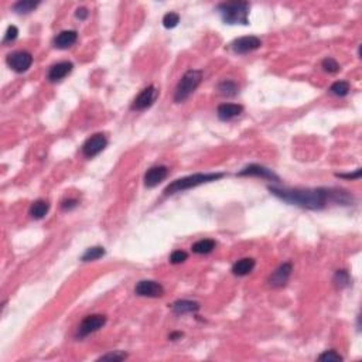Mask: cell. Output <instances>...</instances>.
I'll return each instance as SVG.
<instances>
[{
  "mask_svg": "<svg viewBox=\"0 0 362 362\" xmlns=\"http://www.w3.org/2000/svg\"><path fill=\"white\" fill-rule=\"evenodd\" d=\"M269 191L287 204L296 205L304 210H323L328 201L333 198L335 203L348 205L351 197L347 192L335 191L327 188H277L269 187Z\"/></svg>",
  "mask_w": 362,
  "mask_h": 362,
  "instance_id": "cell-1",
  "label": "cell"
},
{
  "mask_svg": "<svg viewBox=\"0 0 362 362\" xmlns=\"http://www.w3.org/2000/svg\"><path fill=\"white\" fill-rule=\"evenodd\" d=\"M222 177H224L222 173H205V174L204 173H197V174H191V176H187V177L178 178L164 188V195H173V194L185 191V190H191V188H195L198 185L211 183V181H215V180H219Z\"/></svg>",
  "mask_w": 362,
  "mask_h": 362,
  "instance_id": "cell-2",
  "label": "cell"
},
{
  "mask_svg": "<svg viewBox=\"0 0 362 362\" xmlns=\"http://www.w3.org/2000/svg\"><path fill=\"white\" fill-rule=\"evenodd\" d=\"M249 10L251 5L248 2H231V3H221L218 6V13L225 24H244L249 23Z\"/></svg>",
  "mask_w": 362,
  "mask_h": 362,
  "instance_id": "cell-3",
  "label": "cell"
},
{
  "mask_svg": "<svg viewBox=\"0 0 362 362\" xmlns=\"http://www.w3.org/2000/svg\"><path fill=\"white\" fill-rule=\"evenodd\" d=\"M203 79V72L198 69H190L187 71L184 75L181 76V79L178 82L176 94H174V101L177 103L184 102L185 99H188L190 95L195 89L198 88Z\"/></svg>",
  "mask_w": 362,
  "mask_h": 362,
  "instance_id": "cell-4",
  "label": "cell"
},
{
  "mask_svg": "<svg viewBox=\"0 0 362 362\" xmlns=\"http://www.w3.org/2000/svg\"><path fill=\"white\" fill-rule=\"evenodd\" d=\"M106 324V317L102 314H92L87 315L84 320L81 321V324L78 326L76 330V338H85L89 334L95 333L98 330H101Z\"/></svg>",
  "mask_w": 362,
  "mask_h": 362,
  "instance_id": "cell-5",
  "label": "cell"
},
{
  "mask_svg": "<svg viewBox=\"0 0 362 362\" xmlns=\"http://www.w3.org/2000/svg\"><path fill=\"white\" fill-rule=\"evenodd\" d=\"M106 146H108V139H106V136L102 135V133H98V135H94V136L89 137L88 140L82 144V154L88 158L95 157Z\"/></svg>",
  "mask_w": 362,
  "mask_h": 362,
  "instance_id": "cell-6",
  "label": "cell"
},
{
  "mask_svg": "<svg viewBox=\"0 0 362 362\" xmlns=\"http://www.w3.org/2000/svg\"><path fill=\"white\" fill-rule=\"evenodd\" d=\"M157 96H158L157 88L153 87V85H150V87L144 88L143 91L135 98V101H133V103H132L130 109L132 110L147 109V108H150L151 105L154 103V101L157 99Z\"/></svg>",
  "mask_w": 362,
  "mask_h": 362,
  "instance_id": "cell-7",
  "label": "cell"
},
{
  "mask_svg": "<svg viewBox=\"0 0 362 362\" xmlns=\"http://www.w3.org/2000/svg\"><path fill=\"white\" fill-rule=\"evenodd\" d=\"M7 64L16 72H26L33 64V57L27 51H16L7 57Z\"/></svg>",
  "mask_w": 362,
  "mask_h": 362,
  "instance_id": "cell-8",
  "label": "cell"
},
{
  "mask_svg": "<svg viewBox=\"0 0 362 362\" xmlns=\"http://www.w3.org/2000/svg\"><path fill=\"white\" fill-rule=\"evenodd\" d=\"M262 46V41L256 35H246V37H239L231 44V48L235 54H248L251 51H255Z\"/></svg>",
  "mask_w": 362,
  "mask_h": 362,
  "instance_id": "cell-9",
  "label": "cell"
},
{
  "mask_svg": "<svg viewBox=\"0 0 362 362\" xmlns=\"http://www.w3.org/2000/svg\"><path fill=\"white\" fill-rule=\"evenodd\" d=\"M238 176L239 177H260L265 178V180L274 181V183L280 181L279 176H276L273 171L263 167V166H259V164H249L248 167H245L244 170H240L238 173Z\"/></svg>",
  "mask_w": 362,
  "mask_h": 362,
  "instance_id": "cell-10",
  "label": "cell"
},
{
  "mask_svg": "<svg viewBox=\"0 0 362 362\" xmlns=\"http://www.w3.org/2000/svg\"><path fill=\"white\" fill-rule=\"evenodd\" d=\"M135 293L142 297H162L164 294V289L157 281L142 280L135 287Z\"/></svg>",
  "mask_w": 362,
  "mask_h": 362,
  "instance_id": "cell-11",
  "label": "cell"
},
{
  "mask_svg": "<svg viewBox=\"0 0 362 362\" xmlns=\"http://www.w3.org/2000/svg\"><path fill=\"white\" fill-rule=\"evenodd\" d=\"M292 270H293V266H292V263H283V265H280V266L277 267L276 270H274L273 273L269 276V285L272 287H283L286 286V283L289 281V279H290V274H292Z\"/></svg>",
  "mask_w": 362,
  "mask_h": 362,
  "instance_id": "cell-12",
  "label": "cell"
},
{
  "mask_svg": "<svg viewBox=\"0 0 362 362\" xmlns=\"http://www.w3.org/2000/svg\"><path fill=\"white\" fill-rule=\"evenodd\" d=\"M169 174V170L166 166H154L147 170V173L144 174V185L149 187V188H153L158 185L162 181H164V178L167 177Z\"/></svg>",
  "mask_w": 362,
  "mask_h": 362,
  "instance_id": "cell-13",
  "label": "cell"
},
{
  "mask_svg": "<svg viewBox=\"0 0 362 362\" xmlns=\"http://www.w3.org/2000/svg\"><path fill=\"white\" fill-rule=\"evenodd\" d=\"M72 68H74L72 62H68V61L58 62V64L53 65V67L50 68V71H48V79H50L51 82L61 81V79H64V78L72 71Z\"/></svg>",
  "mask_w": 362,
  "mask_h": 362,
  "instance_id": "cell-14",
  "label": "cell"
},
{
  "mask_svg": "<svg viewBox=\"0 0 362 362\" xmlns=\"http://www.w3.org/2000/svg\"><path fill=\"white\" fill-rule=\"evenodd\" d=\"M244 112V106L238 103H222L217 109V115L221 120H231L233 117L239 116Z\"/></svg>",
  "mask_w": 362,
  "mask_h": 362,
  "instance_id": "cell-15",
  "label": "cell"
},
{
  "mask_svg": "<svg viewBox=\"0 0 362 362\" xmlns=\"http://www.w3.org/2000/svg\"><path fill=\"white\" fill-rule=\"evenodd\" d=\"M78 40V33L75 30H65L61 31L60 34L54 38V46L60 50H65V48L72 47Z\"/></svg>",
  "mask_w": 362,
  "mask_h": 362,
  "instance_id": "cell-16",
  "label": "cell"
},
{
  "mask_svg": "<svg viewBox=\"0 0 362 362\" xmlns=\"http://www.w3.org/2000/svg\"><path fill=\"white\" fill-rule=\"evenodd\" d=\"M173 311L176 314H187V313H195L199 310V304L197 301L191 300H178L173 303Z\"/></svg>",
  "mask_w": 362,
  "mask_h": 362,
  "instance_id": "cell-17",
  "label": "cell"
},
{
  "mask_svg": "<svg viewBox=\"0 0 362 362\" xmlns=\"http://www.w3.org/2000/svg\"><path fill=\"white\" fill-rule=\"evenodd\" d=\"M256 266V262L252 258H245V259L238 260L232 266V273L235 276H246L252 272Z\"/></svg>",
  "mask_w": 362,
  "mask_h": 362,
  "instance_id": "cell-18",
  "label": "cell"
},
{
  "mask_svg": "<svg viewBox=\"0 0 362 362\" xmlns=\"http://www.w3.org/2000/svg\"><path fill=\"white\" fill-rule=\"evenodd\" d=\"M48 210H50L48 201H46V199H37L30 207V215H31V218L34 219H43L47 215Z\"/></svg>",
  "mask_w": 362,
  "mask_h": 362,
  "instance_id": "cell-19",
  "label": "cell"
},
{
  "mask_svg": "<svg viewBox=\"0 0 362 362\" xmlns=\"http://www.w3.org/2000/svg\"><path fill=\"white\" fill-rule=\"evenodd\" d=\"M192 252L198 253V255H207L211 253L215 249V240L212 239H201L198 242H195L192 245Z\"/></svg>",
  "mask_w": 362,
  "mask_h": 362,
  "instance_id": "cell-20",
  "label": "cell"
},
{
  "mask_svg": "<svg viewBox=\"0 0 362 362\" xmlns=\"http://www.w3.org/2000/svg\"><path fill=\"white\" fill-rule=\"evenodd\" d=\"M38 5L40 2H34V0H20L14 5L13 10L19 14H27L31 13Z\"/></svg>",
  "mask_w": 362,
  "mask_h": 362,
  "instance_id": "cell-21",
  "label": "cell"
},
{
  "mask_svg": "<svg viewBox=\"0 0 362 362\" xmlns=\"http://www.w3.org/2000/svg\"><path fill=\"white\" fill-rule=\"evenodd\" d=\"M218 92L222 96H235L238 94V85L233 81H222L218 84Z\"/></svg>",
  "mask_w": 362,
  "mask_h": 362,
  "instance_id": "cell-22",
  "label": "cell"
},
{
  "mask_svg": "<svg viewBox=\"0 0 362 362\" xmlns=\"http://www.w3.org/2000/svg\"><path fill=\"white\" fill-rule=\"evenodd\" d=\"M105 255V248L102 246H92L85 251V253L81 256L82 262H91V260H96L99 258H102Z\"/></svg>",
  "mask_w": 362,
  "mask_h": 362,
  "instance_id": "cell-23",
  "label": "cell"
},
{
  "mask_svg": "<svg viewBox=\"0 0 362 362\" xmlns=\"http://www.w3.org/2000/svg\"><path fill=\"white\" fill-rule=\"evenodd\" d=\"M330 92L335 96H345L349 92V82L347 81H337L331 85Z\"/></svg>",
  "mask_w": 362,
  "mask_h": 362,
  "instance_id": "cell-24",
  "label": "cell"
},
{
  "mask_svg": "<svg viewBox=\"0 0 362 362\" xmlns=\"http://www.w3.org/2000/svg\"><path fill=\"white\" fill-rule=\"evenodd\" d=\"M334 283H335V286L340 287V289L349 286V283H351V277H349L348 272H347V270H338V272H335Z\"/></svg>",
  "mask_w": 362,
  "mask_h": 362,
  "instance_id": "cell-25",
  "label": "cell"
},
{
  "mask_svg": "<svg viewBox=\"0 0 362 362\" xmlns=\"http://www.w3.org/2000/svg\"><path fill=\"white\" fill-rule=\"evenodd\" d=\"M180 23V16L174 12L164 14L163 17V26L166 28H174Z\"/></svg>",
  "mask_w": 362,
  "mask_h": 362,
  "instance_id": "cell-26",
  "label": "cell"
},
{
  "mask_svg": "<svg viewBox=\"0 0 362 362\" xmlns=\"http://www.w3.org/2000/svg\"><path fill=\"white\" fill-rule=\"evenodd\" d=\"M321 67L324 68L326 72H330V74H335V72L340 71V64L335 61L334 58H331V57H328V58H326V60H323Z\"/></svg>",
  "mask_w": 362,
  "mask_h": 362,
  "instance_id": "cell-27",
  "label": "cell"
},
{
  "mask_svg": "<svg viewBox=\"0 0 362 362\" xmlns=\"http://www.w3.org/2000/svg\"><path fill=\"white\" fill-rule=\"evenodd\" d=\"M188 258V255L184 251H174L170 255V262L173 265H178V263H183Z\"/></svg>",
  "mask_w": 362,
  "mask_h": 362,
  "instance_id": "cell-28",
  "label": "cell"
},
{
  "mask_svg": "<svg viewBox=\"0 0 362 362\" xmlns=\"http://www.w3.org/2000/svg\"><path fill=\"white\" fill-rule=\"evenodd\" d=\"M126 356L128 355L122 351H116V352H110V354L102 355L99 359L101 361H123V359H126Z\"/></svg>",
  "mask_w": 362,
  "mask_h": 362,
  "instance_id": "cell-29",
  "label": "cell"
},
{
  "mask_svg": "<svg viewBox=\"0 0 362 362\" xmlns=\"http://www.w3.org/2000/svg\"><path fill=\"white\" fill-rule=\"evenodd\" d=\"M320 361H342V356L340 354H337L334 349L331 351H326L324 354L318 356Z\"/></svg>",
  "mask_w": 362,
  "mask_h": 362,
  "instance_id": "cell-30",
  "label": "cell"
},
{
  "mask_svg": "<svg viewBox=\"0 0 362 362\" xmlns=\"http://www.w3.org/2000/svg\"><path fill=\"white\" fill-rule=\"evenodd\" d=\"M17 35H19V28L16 27V26H9L6 30V34H5V38H3V43L6 44V43L14 41L17 38Z\"/></svg>",
  "mask_w": 362,
  "mask_h": 362,
  "instance_id": "cell-31",
  "label": "cell"
},
{
  "mask_svg": "<svg viewBox=\"0 0 362 362\" xmlns=\"http://www.w3.org/2000/svg\"><path fill=\"white\" fill-rule=\"evenodd\" d=\"M76 205H78V201H76V199H65L61 204V207L62 210H72V208H75Z\"/></svg>",
  "mask_w": 362,
  "mask_h": 362,
  "instance_id": "cell-32",
  "label": "cell"
},
{
  "mask_svg": "<svg viewBox=\"0 0 362 362\" xmlns=\"http://www.w3.org/2000/svg\"><path fill=\"white\" fill-rule=\"evenodd\" d=\"M337 177L351 178V180H354V178H359L361 177V169H358L355 173H349V174H337Z\"/></svg>",
  "mask_w": 362,
  "mask_h": 362,
  "instance_id": "cell-33",
  "label": "cell"
},
{
  "mask_svg": "<svg viewBox=\"0 0 362 362\" xmlns=\"http://www.w3.org/2000/svg\"><path fill=\"white\" fill-rule=\"evenodd\" d=\"M88 14H89V12L85 9V7H79L78 10H76V13H75V16L79 19V20H85L87 17H88Z\"/></svg>",
  "mask_w": 362,
  "mask_h": 362,
  "instance_id": "cell-34",
  "label": "cell"
},
{
  "mask_svg": "<svg viewBox=\"0 0 362 362\" xmlns=\"http://www.w3.org/2000/svg\"><path fill=\"white\" fill-rule=\"evenodd\" d=\"M181 337H183V333H171V334L169 335V338L173 340V341H176V340L181 338Z\"/></svg>",
  "mask_w": 362,
  "mask_h": 362,
  "instance_id": "cell-35",
  "label": "cell"
}]
</instances>
